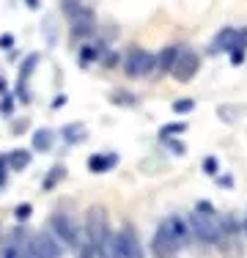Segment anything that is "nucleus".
<instances>
[{"label":"nucleus","mask_w":247,"mask_h":258,"mask_svg":"<svg viewBox=\"0 0 247 258\" xmlns=\"http://www.w3.org/2000/svg\"><path fill=\"white\" fill-rule=\"evenodd\" d=\"M193 242V231H190L187 217L181 214H170L157 225L151 236V255L154 258H176L187 244Z\"/></svg>","instance_id":"f257e3e1"},{"label":"nucleus","mask_w":247,"mask_h":258,"mask_svg":"<svg viewBox=\"0 0 247 258\" xmlns=\"http://www.w3.org/2000/svg\"><path fill=\"white\" fill-rule=\"evenodd\" d=\"M3 258H60V242L52 233L28 236L25 231H14L3 247Z\"/></svg>","instance_id":"f03ea898"},{"label":"nucleus","mask_w":247,"mask_h":258,"mask_svg":"<svg viewBox=\"0 0 247 258\" xmlns=\"http://www.w3.org/2000/svg\"><path fill=\"white\" fill-rule=\"evenodd\" d=\"M187 223H190V231H193V239H195V242L220 247V242H222V228H220L217 214H214V217H209V214L193 212V214L187 217Z\"/></svg>","instance_id":"7ed1b4c3"},{"label":"nucleus","mask_w":247,"mask_h":258,"mask_svg":"<svg viewBox=\"0 0 247 258\" xmlns=\"http://www.w3.org/2000/svg\"><path fill=\"white\" fill-rule=\"evenodd\" d=\"M110 258H146L140 236L132 225L113 231V242H110Z\"/></svg>","instance_id":"20e7f679"},{"label":"nucleus","mask_w":247,"mask_h":258,"mask_svg":"<svg viewBox=\"0 0 247 258\" xmlns=\"http://www.w3.org/2000/svg\"><path fill=\"white\" fill-rule=\"evenodd\" d=\"M49 233H52L60 244H66V247H77L80 239H83V231L74 223V217H69V214H64V212H55L52 217H49Z\"/></svg>","instance_id":"39448f33"},{"label":"nucleus","mask_w":247,"mask_h":258,"mask_svg":"<svg viewBox=\"0 0 247 258\" xmlns=\"http://www.w3.org/2000/svg\"><path fill=\"white\" fill-rule=\"evenodd\" d=\"M124 72L129 77H148L157 72V55L140 50V47H132L127 55H124Z\"/></svg>","instance_id":"423d86ee"},{"label":"nucleus","mask_w":247,"mask_h":258,"mask_svg":"<svg viewBox=\"0 0 247 258\" xmlns=\"http://www.w3.org/2000/svg\"><path fill=\"white\" fill-rule=\"evenodd\" d=\"M198 69H201V55H198L195 50H190V47H184L170 75L176 77L178 83H190V80L198 75Z\"/></svg>","instance_id":"0eeeda50"},{"label":"nucleus","mask_w":247,"mask_h":258,"mask_svg":"<svg viewBox=\"0 0 247 258\" xmlns=\"http://www.w3.org/2000/svg\"><path fill=\"white\" fill-rule=\"evenodd\" d=\"M236 33L239 28H222L217 36L212 39V44H209V55H222V52H231L233 44H236Z\"/></svg>","instance_id":"6e6552de"},{"label":"nucleus","mask_w":247,"mask_h":258,"mask_svg":"<svg viewBox=\"0 0 247 258\" xmlns=\"http://www.w3.org/2000/svg\"><path fill=\"white\" fill-rule=\"evenodd\" d=\"M94 14L88 9H80L77 14H72V36L74 39H88L91 30H94Z\"/></svg>","instance_id":"1a4fd4ad"},{"label":"nucleus","mask_w":247,"mask_h":258,"mask_svg":"<svg viewBox=\"0 0 247 258\" xmlns=\"http://www.w3.org/2000/svg\"><path fill=\"white\" fill-rule=\"evenodd\" d=\"M115 165H118V154H91L88 157V170L91 173H107V170H113Z\"/></svg>","instance_id":"9d476101"},{"label":"nucleus","mask_w":247,"mask_h":258,"mask_svg":"<svg viewBox=\"0 0 247 258\" xmlns=\"http://www.w3.org/2000/svg\"><path fill=\"white\" fill-rule=\"evenodd\" d=\"M181 50H184V44H170V47H165V50L157 55V69H159V72H173V66H176V60H178V55H181Z\"/></svg>","instance_id":"9b49d317"},{"label":"nucleus","mask_w":247,"mask_h":258,"mask_svg":"<svg viewBox=\"0 0 247 258\" xmlns=\"http://www.w3.org/2000/svg\"><path fill=\"white\" fill-rule=\"evenodd\" d=\"M52 143H55L52 129H36V132H33V149L36 151H49V149H52Z\"/></svg>","instance_id":"f8f14e48"},{"label":"nucleus","mask_w":247,"mask_h":258,"mask_svg":"<svg viewBox=\"0 0 247 258\" xmlns=\"http://www.w3.org/2000/svg\"><path fill=\"white\" fill-rule=\"evenodd\" d=\"M30 159H33V157H30V151H25V149H14V151L9 154V168L14 170V173H17V170H25V168L30 165Z\"/></svg>","instance_id":"ddd939ff"},{"label":"nucleus","mask_w":247,"mask_h":258,"mask_svg":"<svg viewBox=\"0 0 247 258\" xmlns=\"http://www.w3.org/2000/svg\"><path fill=\"white\" fill-rule=\"evenodd\" d=\"M60 138L66 140V143H80V140L85 138V126L83 124H69V126H64L60 129Z\"/></svg>","instance_id":"4468645a"},{"label":"nucleus","mask_w":247,"mask_h":258,"mask_svg":"<svg viewBox=\"0 0 247 258\" xmlns=\"http://www.w3.org/2000/svg\"><path fill=\"white\" fill-rule=\"evenodd\" d=\"M64 176H66V168H64V165H55V168L47 173V179L41 181V187H44V189H52L58 181H64Z\"/></svg>","instance_id":"2eb2a0df"},{"label":"nucleus","mask_w":247,"mask_h":258,"mask_svg":"<svg viewBox=\"0 0 247 258\" xmlns=\"http://www.w3.org/2000/svg\"><path fill=\"white\" fill-rule=\"evenodd\" d=\"M184 126L181 121H176V124H165L162 129H159V140H168V138H176V135H184Z\"/></svg>","instance_id":"dca6fc26"},{"label":"nucleus","mask_w":247,"mask_h":258,"mask_svg":"<svg viewBox=\"0 0 247 258\" xmlns=\"http://www.w3.org/2000/svg\"><path fill=\"white\" fill-rule=\"evenodd\" d=\"M203 173L206 176H220V159L217 157H203Z\"/></svg>","instance_id":"f3484780"},{"label":"nucleus","mask_w":247,"mask_h":258,"mask_svg":"<svg viewBox=\"0 0 247 258\" xmlns=\"http://www.w3.org/2000/svg\"><path fill=\"white\" fill-rule=\"evenodd\" d=\"M96 55H99V50H96V47L85 44L83 50H80V66H88V63H94V60H96Z\"/></svg>","instance_id":"a211bd4d"},{"label":"nucleus","mask_w":247,"mask_h":258,"mask_svg":"<svg viewBox=\"0 0 247 258\" xmlns=\"http://www.w3.org/2000/svg\"><path fill=\"white\" fill-rule=\"evenodd\" d=\"M193 110H195L193 99H176L173 102V113H178V115H187V113H193Z\"/></svg>","instance_id":"6ab92c4d"},{"label":"nucleus","mask_w":247,"mask_h":258,"mask_svg":"<svg viewBox=\"0 0 247 258\" xmlns=\"http://www.w3.org/2000/svg\"><path fill=\"white\" fill-rule=\"evenodd\" d=\"M30 214H33V206H30V204H20V206L14 209V217L20 220V223H25V220H28Z\"/></svg>","instance_id":"aec40b11"},{"label":"nucleus","mask_w":247,"mask_h":258,"mask_svg":"<svg viewBox=\"0 0 247 258\" xmlns=\"http://www.w3.org/2000/svg\"><path fill=\"white\" fill-rule=\"evenodd\" d=\"M6 179H9V154H0V189L6 187Z\"/></svg>","instance_id":"412c9836"},{"label":"nucleus","mask_w":247,"mask_h":258,"mask_svg":"<svg viewBox=\"0 0 247 258\" xmlns=\"http://www.w3.org/2000/svg\"><path fill=\"white\" fill-rule=\"evenodd\" d=\"M11 113H14V96L6 94V96H3V102H0V115H6V118H9Z\"/></svg>","instance_id":"4be33fe9"},{"label":"nucleus","mask_w":247,"mask_h":258,"mask_svg":"<svg viewBox=\"0 0 247 258\" xmlns=\"http://www.w3.org/2000/svg\"><path fill=\"white\" fill-rule=\"evenodd\" d=\"M162 143L168 146V149H170V151H173V154H176V157H181L184 151H187V149H184V143H181V140H173V138H168V140H162Z\"/></svg>","instance_id":"5701e85b"},{"label":"nucleus","mask_w":247,"mask_h":258,"mask_svg":"<svg viewBox=\"0 0 247 258\" xmlns=\"http://www.w3.org/2000/svg\"><path fill=\"white\" fill-rule=\"evenodd\" d=\"M195 212H201V214H209V217H214V214H217V209H214L212 204H209V201H198V204H195Z\"/></svg>","instance_id":"b1692460"},{"label":"nucleus","mask_w":247,"mask_h":258,"mask_svg":"<svg viewBox=\"0 0 247 258\" xmlns=\"http://www.w3.org/2000/svg\"><path fill=\"white\" fill-rule=\"evenodd\" d=\"M0 47H3V50H11V47H14V36L3 33V36H0Z\"/></svg>","instance_id":"393cba45"},{"label":"nucleus","mask_w":247,"mask_h":258,"mask_svg":"<svg viewBox=\"0 0 247 258\" xmlns=\"http://www.w3.org/2000/svg\"><path fill=\"white\" fill-rule=\"evenodd\" d=\"M113 99H115V102H127V104H135V102H138L132 94H115Z\"/></svg>","instance_id":"a878e982"},{"label":"nucleus","mask_w":247,"mask_h":258,"mask_svg":"<svg viewBox=\"0 0 247 258\" xmlns=\"http://www.w3.org/2000/svg\"><path fill=\"white\" fill-rule=\"evenodd\" d=\"M217 184H220V187H225V189H231L233 179H231V176H217Z\"/></svg>","instance_id":"bb28decb"},{"label":"nucleus","mask_w":247,"mask_h":258,"mask_svg":"<svg viewBox=\"0 0 247 258\" xmlns=\"http://www.w3.org/2000/svg\"><path fill=\"white\" fill-rule=\"evenodd\" d=\"M64 102H66V96H58V99H55V102H52V107H55V110H58V107H60V104H64Z\"/></svg>","instance_id":"cd10ccee"},{"label":"nucleus","mask_w":247,"mask_h":258,"mask_svg":"<svg viewBox=\"0 0 247 258\" xmlns=\"http://www.w3.org/2000/svg\"><path fill=\"white\" fill-rule=\"evenodd\" d=\"M6 88H9V85H6V80L0 77V94H3V96H6Z\"/></svg>","instance_id":"c85d7f7f"},{"label":"nucleus","mask_w":247,"mask_h":258,"mask_svg":"<svg viewBox=\"0 0 247 258\" xmlns=\"http://www.w3.org/2000/svg\"><path fill=\"white\" fill-rule=\"evenodd\" d=\"M25 3H28L30 9H39V0H25Z\"/></svg>","instance_id":"c756f323"},{"label":"nucleus","mask_w":247,"mask_h":258,"mask_svg":"<svg viewBox=\"0 0 247 258\" xmlns=\"http://www.w3.org/2000/svg\"><path fill=\"white\" fill-rule=\"evenodd\" d=\"M242 231H244V236H247V217H244V223H242Z\"/></svg>","instance_id":"7c9ffc66"}]
</instances>
